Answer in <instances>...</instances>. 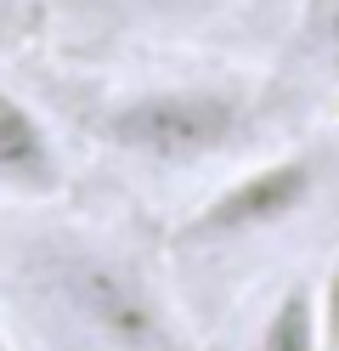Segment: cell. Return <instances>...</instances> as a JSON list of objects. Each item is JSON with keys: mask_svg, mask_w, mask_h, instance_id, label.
<instances>
[{"mask_svg": "<svg viewBox=\"0 0 339 351\" xmlns=\"http://www.w3.org/2000/svg\"><path fill=\"white\" fill-rule=\"evenodd\" d=\"M12 295L51 351H192L158 278L130 250L90 232L23 244Z\"/></svg>", "mask_w": 339, "mask_h": 351, "instance_id": "obj_1", "label": "cell"}, {"mask_svg": "<svg viewBox=\"0 0 339 351\" xmlns=\"http://www.w3.org/2000/svg\"><path fill=\"white\" fill-rule=\"evenodd\" d=\"M40 17H45V0H0V57L17 51L40 29Z\"/></svg>", "mask_w": 339, "mask_h": 351, "instance_id": "obj_7", "label": "cell"}, {"mask_svg": "<svg viewBox=\"0 0 339 351\" xmlns=\"http://www.w3.org/2000/svg\"><path fill=\"white\" fill-rule=\"evenodd\" d=\"M323 351H339V261L323 283Z\"/></svg>", "mask_w": 339, "mask_h": 351, "instance_id": "obj_8", "label": "cell"}, {"mask_svg": "<svg viewBox=\"0 0 339 351\" xmlns=\"http://www.w3.org/2000/svg\"><path fill=\"white\" fill-rule=\"evenodd\" d=\"M323 187H328V153L316 147H288L277 159H255L249 170L226 176L210 199H198L181 215L170 244L181 255H215V250L255 244V238H271L288 221H300Z\"/></svg>", "mask_w": 339, "mask_h": 351, "instance_id": "obj_3", "label": "cell"}, {"mask_svg": "<svg viewBox=\"0 0 339 351\" xmlns=\"http://www.w3.org/2000/svg\"><path fill=\"white\" fill-rule=\"evenodd\" d=\"M300 51L339 91V0H305V12H300Z\"/></svg>", "mask_w": 339, "mask_h": 351, "instance_id": "obj_6", "label": "cell"}, {"mask_svg": "<svg viewBox=\"0 0 339 351\" xmlns=\"http://www.w3.org/2000/svg\"><path fill=\"white\" fill-rule=\"evenodd\" d=\"M79 125L108 153L142 170H198L238 159L266 130V91L255 80L187 74V80H142L102 91L79 108Z\"/></svg>", "mask_w": 339, "mask_h": 351, "instance_id": "obj_2", "label": "cell"}, {"mask_svg": "<svg viewBox=\"0 0 339 351\" xmlns=\"http://www.w3.org/2000/svg\"><path fill=\"white\" fill-rule=\"evenodd\" d=\"M0 351H6V346H0Z\"/></svg>", "mask_w": 339, "mask_h": 351, "instance_id": "obj_9", "label": "cell"}, {"mask_svg": "<svg viewBox=\"0 0 339 351\" xmlns=\"http://www.w3.org/2000/svg\"><path fill=\"white\" fill-rule=\"evenodd\" d=\"M249 351H323V283L288 278L266 300Z\"/></svg>", "mask_w": 339, "mask_h": 351, "instance_id": "obj_5", "label": "cell"}, {"mask_svg": "<svg viewBox=\"0 0 339 351\" xmlns=\"http://www.w3.org/2000/svg\"><path fill=\"white\" fill-rule=\"evenodd\" d=\"M68 193V153L40 108L0 85V199L12 204H51Z\"/></svg>", "mask_w": 339, "mask_h": 351, "instance_id": "obj_4", "label": "cell"}]
</instances>
